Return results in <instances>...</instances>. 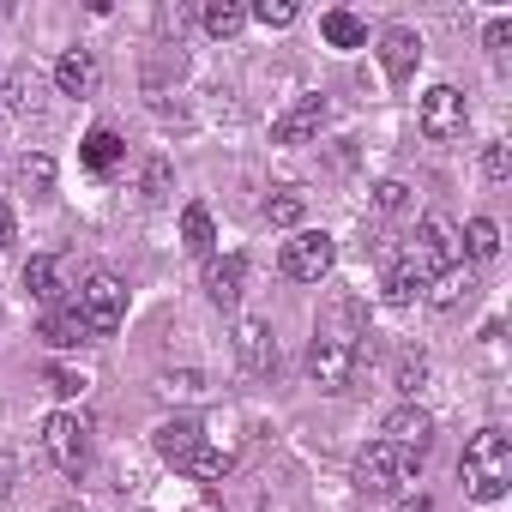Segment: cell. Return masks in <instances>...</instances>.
I'll return each instance as SVG.
<instances>
[{
  "instance_id": "6da1fadb",
  "label": "cell",
  "mask_w": 512,
  "mask_h": 512,
  "mask_svg": "<svg viewBox=\"0 0 512 512\" xmlns=\"http://www.w3.org/2000/svg\"><path fill=\"white\" fill-rule=\"evenodd\" d=\"M368 320H362V302H332L326 308V320L314 326V344H308V380L320 386V392H350V380H356V368L368 362Z\"/></svg>"
},
{
  "instance_id": "7a4b0ae2",
  "label": "cell",
  "mask_w": 512,
  "mask_h": 512,
  "mask_svg": "<svg viewBox=\"0 0 512 512\" xmlns=\"http://www.w3.org/2000/svg\"><path fill=\"white\" fill-rule=\"evenodd\" d=\"M446 266H458V229H452V217H422V229H416V241L404 247V260L386 272V302H410V296H422Z\"/></svg>"
},
{
  "instance_id": "3957f363",
  "label": "cell",
  "mask_w": 512,
  "mask_h": 512,
  "mask_svg": "<svg viewBox=\"0 0 512 512\" xmlns=\"http://www.w3.org/2000/svg\"><path fill=\"white\" fill-rule=\"evenodd\" d=\"M458 476H464L470 500H500L512 488V440L500 428H476L464 458H458Z\"/></svg>"
},
{
  "instance_id": "277c9868",
  "label": "cell",
  "mask_w": 512,
  "mask_h": 512,
  "mask_svg": "<svg viewBox=\"0 0 512 512\" xmlns=\"http://www.w3.org/2000/svg\"><path fill=\"white\" fill-rule=\"evenodd\" d=\"M416 470H422V458L392 446V440H368L356 452V488L362 494H398L404 482H416Z\"/></svg>"
},
{
  "instance_id": "5b68a950",
  "label": "cell",
  "mask_w": 512,
  "mask_h": 512,
  "mask_svg": "<svg viewBox=\"0 0 512 512\" xmlns=\"http://www.w3.org/2000/svg\"><path fill=\"white\" fill-rule=\"evenodd\" d=\"M79 320H85V332L91 338H109V332H121V320H127V284L115 278V272H91L85 284H79Z\"/></svg>"
},
{
  "instance_id": "8992f818",
  "label": "cell",
  "mask_w": 512,
  "mask_h": 512,
  "mask_svg": "<svg viewBox=\"0 0 512 512\" xmlns=\"http://www.w3.org/2000/svg\"><path fill=\"white\" fill-rule=\"evenodd\" d=\"M332 260H338V241L326 235V229H296V241H284V278H296V284H320L326 272H332Z\"/></svg>"
},
{
  "instance_id": "52a82bcc",
  "label": "cell",
  "mask_w": 512,
  "mask_h": 512,
  "mask_svg": "<svg viewBox=\"0 0 512 512\" xmlns=\"http://www.w3.org/2000/svg\"><path fill=\"white\" fill-rule=\"evenodd\" d=\"M43 452H49L67 476H79V470H85V452H91V422H85L79 410H55V416L43 422Z\"/></svg>"
},
{
  "instance_id": "ba28073f",
  "label": "cell",
  "mask_w": 512,
  "mask_h": 512,
  "mask_svg": "<svg viewBox=\"0 0 512 512\" xmlns=\"http://www.w3.org/2000/svg\"><path fill=\"white\" fill-rule=\"evenodd\" d=\"M464 121H470V103H464L458 85H434V91L422 97V109H416V127H422V139H434V145L458 139Z\"/></svg>"
},
{
  "instance_id": "9c48e42d",
  "label": "cell",
  "mask_w": 512,
  "mask_h": 512,
  "mask_svg": "<svg viewBox=\"0 0 512 512\" xmlns=\"http://www.w3.org/2000/svg\"><path fill=\"white\" fill-rule=\"evenodd\" d=\"M320 127H326V97H320V91H302V97L272 121V139H278V145H308V139H320Z\"/></svg>"
},
{
  "instance_id": "30bf717a",
  "label": "cell",
  "mask_w": 512,
  "mask_h": 512,
  "mask_svg": "<svg viewBox=\"0 0 512 512\" xmlns=\"http://www.w3.org/2000/svg\"><path fill=\"white\" fill-rule=\"evenodd\" d=\"M235 362L247 374H272L278 368V344H272V326L266 320H241L235 326Z\"/></svg>"
},
{
  "instance_id": "8fae6325",
  "label": "cell",
  "mask_w": 512,
  "mask_h": 512,
  "mask_svg": "<svg viewBox=\"0 0 512 512\" xmlns=\"http://www.w3.org/2000/svg\"><path fill=\"white\" fill-rule=\"evenodd\" d=\"M416 61H422V37H416L410 25L380 31V67H386V79H392V85H404V79L416 73Z\"/></svg>"
},
{
  "instance_id": "7c38bea8",
  "label": "cell",
  "mask_w": 512,
  "mask_h": 512,
  "mask_svg": "<svg viewBox=\"0 0 512 512\" xmlns=\"http://www.w3.org/2000/svg\"><path fill=\"white\" fill-rule=\"evenodd\" d=\"M55 85H61V97H97L103 61H97L91 49H67V55L55 61Z\"/></svg>"
},
{
  "instance_id": "4fadbf2b",
  "label": "cell",
  "mask_w": 512,
  "mask_h": 512,
  "mask_svg": "<svg viewBox=\"0 0 512 512\" xmlns=\"http://www.w3.org/2000/svg\"><path fill=\"white\" fill-rule=\"evenodd\" d=\"M380 440H392V446H404V452H428V440H434V416L428 410H416V404H398L392 416H386V428H380Z\"/></svg>"
},
{
  "instance_id": "5bb4252c",
  "label": "cell",
  "mask_w": 512,
  "mask_h": 512,
  "mask_svg": "<svg viewBox=\"0 0 512 512\" xmlns=\"http://www.w3.org/2000/svg\"><path fill=\"white\" fill-rule=\"evenodd\" d=\"M199 440H205V428H199L193 416H175V422H163V428L151 434L157 458H163V464H175V470H187V458L199 452Z\"/></svg>"
},
{
  "instance_id": "9a60e30c",
  "label": "cell",
  "mask_w": 512,
  "mask_h": 512,
  "mask_svg": "<svg viewBox=\"0 0 512 512\" xmlns=\"http://www.w3.org/2000/svg\"><path fill=\"white\" fill-rule=\"evenodd\" d=\"M25 290H31L37 302L61 308V296H67V260H61V253H31V266H25Z\"/></svg>"
},
{
  "instance_id": "2e32d148",
  "label": "cell",
  "mask_w": 512,
  "mask_h": 512,
  "mask_svg": "<svg viewBox=\"0 0 512 512\" xmlns=\"http://www.w3.org/2000/svg\"><path fill=\"white\" fill-rule=\"evenodd\" d=\"M241 284H247V260H241V253L205 260V296H211L217 308H235V302H241Z\"/></svg>"
},
{
  "instance_id": "e0dca14e",
  "label": "cell",
  "mask_w": 512,
  "mask_h": 512,
  "mask_svg": "<svg viewBox=\"0 0 512 512\" xmlns=\"http://www.w3.org/2000/svg\"><path fill=\"white\" fill-rule=\"evenodd\" d=\"M470 296H476V272H470V266H446V272H440V278L428 284V302H434L440 314H452V308H464Z\"/></svg>"
},
{
  "instance_id": "ac0fdd59",
  "label": "cell",
  "mask_w": 512,
  "mask_h": 512,
  "mask_svg": "<svg viewBox=\"0 0 512 512\" xmlns=\"http://www.w3.org/2000/svg\"><path fill=\"white\" fill-rule=\"evenodd\" d=\"M79 157H85V169H91V175H109V169L127 157V145H121V133H115V127H91V133H85V145H79Z\"/></svg>"
},
{
  "instance_id": "d6986e66",
  "label": "cell",
  "mask_w": 512,
  "mask_h": 512,
  "mask_svg": "<svg viewBox=\"0 0 512 512\" xmlns=\"http://www.w3.org/2000/svg\"><path fill=\"white\" fill-rule=\"evenodd\" d=\"M320 37H326L332 49H368V25H362L356 13H344V7H332V13L320 19Z\"/></svg>"
},
{
  "instance_id": "ffe728a7",
  "label": "cell",
  "mask_w": 512,
  "mask_h": 512,
  "mask_svg": "<svg viewBox=\"0 0 512 512\" xmlns=\"http://www.w3.org/2000/svg\"><path fill=\"white\" fill-rule=\"evenodd\" d=\"M43 338H49L55 350H79V344H91V332H85L79 308H49V320H43Z\"/></svg>"
},
{
  "instance_id": "44dd1931",
  "label": "cell",
  "mask_w": 512,
  "mask_h": 512,
  "mask_svg": "<svg viewBox=\"0 0 512 512\" xmlns=\"http://www.w3.org/2000/svg\"><path fill=\"white\" fill-rule=\"evenodd\" d=\"M181 247L199 253V260H211L217 229H211V211H205V205H187V211H181Z\"/></svg>"
},
{
  "instance_id": "7402d4cb",
  "label": "cell",
  "mask_w": 512,
  "mask_h": 512,
  "mask_svg": "<svg viewBox=\"0 0 512 512\" xmlns=\"http://www.w3.org/2000/svg\"><path fill=\"white\" fill-rule=\"evenodd\" d=\"M235 470V446H211V440H199V452L187 458V476H199V482H223Z\"/></svg>"
},
{
  "instance_id": "603a6c76",
  "label": "cell",
  "mask_w": 512,
  "mask_h": 512,
  "mask_svg": "<svg viewBox=\"0 0 512 512\" xmlns=\"http://www.w3.org/2000/svg\"><path fill=\"white\" fill-rule=\"evenodd\" d=\"M199 25H205L211 37H235V31L247 25V7H241V0H205V13H199Z\"/></svg>"
},
{
  "instance_id": "cb8c5ba5",
  "label": "cell",
  "mask_w": 512,
  "mask_h": 512,
  "mask_svg": "<svg viewBox=\"0 0 512 512\" xmlns=\"http://www.w3.org/2000/svg\"><path fill=\"white\" fill-rule=\"evenodd\" d=\"M302 211H308V193H302V187H278V193L266 199V223H278V229H296Z\"/></svg>"
},
{
  "instance_id": "d4e9b609",
  "label": "cell",
  "mask_w": 512,
  "mask_h": 512,
  "mask_svg": "<svg viewBox=\"0 0 512 512\" xmlns=\"http://www.w3.org/2000/svg\"><path fill=\"white\" fill-rule=\"evenodd\" d=\"M37 91H43V85H37V73H31V67H13V73H7V85H0V97H7V109H13V115L37 109Z\"/></svg>"
},
{
  "instance_id": "484cf974",
  "label": "cell",
  "mask_w": 512,
  "mask_h": 512,
  "mask_svg": "<svg viewBox=\"0 0 512 512\" xmlns=\"http://www.w3.org/2000/svg\"><path fill=\"white\" fill-rule=\"evenodd\" d=\"M464 247H470V260H476V266H488L494 253H500V229H494L488 217H470V223H464Z\"/></svg>"
},
{
  "instance_id": "4316f807",
  "label": "cell",
  "mask_w": 512,
  "mask_h": 512,
  "mask_svg": "<svg viewBox=\"0 0 512 512\" xmlns=\"http://www.w3.org/2000/svg\"><path fill=\"white\" fill-rule=\"evenodd\" d=\"M19 187H25V193H49V187H55V157H49V151L19 157Z\"/></svg>"
},
{
  "instance_id": "83f0119b",
  "label": "cell",
  "mask_w": 512,
  "mask_h": 512,
  "mask_svg": "<svg viewBox=\"0 0 512 512\" xmlns=\"http://www.w3.org/2000/svg\"><path fill=\"white\" fill-rule=\"evenodd\" d=\"M247 19H260L266 31H290L302 19V7H296V0H260V7H247Z\"/></svg>"
},
{
  "instance_id": "f1b7e54d",
  "label": "cell",
  "mask_w": 512,
  "mask_h": 512,
  "mask_svg": "<svg viewBox=\"0 0 512 512\" xmlns=\"http://www.w3.org/2000/svg\"><path fill=\"white\" fill-rule=\"evenodd\" d=\"M422 386H428V356H422V350H404V356H398V392L416 398Z\"/></svg>"
},
{
  "instance_id": "f546056e",
  "label": "cell",
  "mask_w": 512,
  "mask_h": 512,
  "mask_svg": "<svg viewBox=\"0 0 512 512\" xmlns=\"http://www.w3.org/2000/svg\"><path fill=\"white\" fill-rule=\"evenodd\" d=\"M482 175H488V181H506V175H512V145H506V139H494V145L482 151Z\"/></svg>"
},
{
  "instance_id": "4dcf8cb0",
  "label": "cell",
  "mask_w": 512,
  "mask_h": 512,
  "mask_svg": "<svg viewBox=\"0 0 512 512\" xmlns=\"http://www.w3.org/2000/svg\"><path fill=\"white\" fill-rule=\"evenodd\" d=\"M169 187H175L169 163H163V157H151V163H145V199H169Z\"/></svg>"
},
{
  "instance_id": "1f68e13d",
  "label": "cell",
  "mask_w": 512,
  "mask_h": 512,
  "mask_svg": "<svg viewBox=\"0 0 512 512\" xmlns=\"http://www.w3.org/2000/svg\"><path fill=\"white\" fill-rule=\"evenodd\" d=\"M374 205L392 217V211H404V205H410V187H404V181H380V187H374Z\"/></svg>"
},
{
  "instance_id": "d6a6232c",
  "label": "cell",
  "mask_w": 512,
  "mask_h": 512,
  "mask_svg": "<svg viewBox=\"0 0 512 512\" xmlns=\"http://www.w3.org/2000/svg\"><path fill=\"white\" fill-rule=\"evenodd\" d=\"M49 392H61V398H79V392H85V374L55 362V368H49Z\"/></svg>"
},
{
  "instance_id": "836d02e7",
  "label": "cell",
  "mask_w": 512,
  "mask_h": 512,
  "mask_svg": "<svg viewBox=\"0 0 512 512\" xmlns=\"http://www.w3.org/2000/svg\"><path fill=\"white\" fill-rule=\"evenodd\" d=\"M13 482H19V452H13V446H0V500L13 494Z\"/></svg>"
},
{
  "instance_id": "e575fe53",
  "label": "cell",
  "mask_w": 512,
  "mask_h": 512,
  "mask_svg": "<svg viewBox=\"0 0 512 512\" xmlns=\"http://www.w3.org/2000/svg\"><path fill=\"white\" fill-rule=\"evenodd\" d=\"M163 392H187V398H193V392H205V380H199L193 368H181V374H169V380H163Z\"/></svg>"
},
{
  "instance_id": "d590c367",
  "label": "cell",
  "mask_w": 512,
  "mask_h": 512,
  "mask_svg": "<svg viewBox=\"0 0 512 512\" xmlns=\"http://www.w3.org/2000/svg\"><path fill=\"white\" fill-rule=\"evenodd\" d=\"M482 43H488V49H494V55H500V49H506V43H512V19H494V25H488V31H482Z\"/></svg>"
},
{
  "instance_id": "8d00e7d4",
  "label": "cell",
  "mask_w": 512,
  "mask_h": 512,
  "mask_svg": "<svg viewBox=\"0 0 512 512\" xmlns=\"http://www.w3.org/2000/svg\"><path fill=\"white\" fill-rule=\"evenodd\" d=\"M7 241H13V211L0 205V253H7Z\"/></svg>"
}]
</instances>
